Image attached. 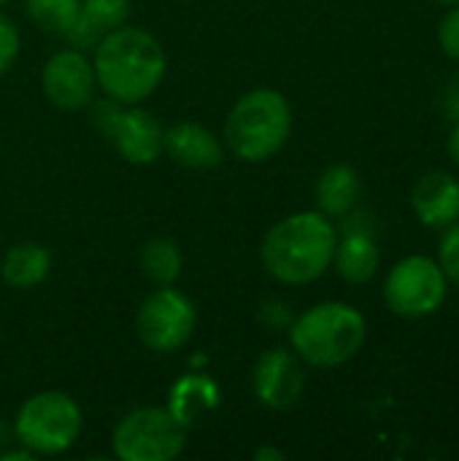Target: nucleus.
<instances>
[{"instance_id":"23","label":"nucleus","mask_w":459,"mask_h":461,"mask_svg":"<svg viewBox=\"0 0 459 461\" xmlns=\"http://www.w3.org/2000/svg\"><path fill=\"white\" fill-rule=\"evenodd\" d=\"M22 51V35L14 19L0 14V76L8 73Z\"/></svg>"},{"instance_id":"11","label":"nucleus","mask_w":459,"mask_h":461,"mask_svg":"<svg viewBox=\"0 0 459 461\" xmlns=\"http://www.w3.org/2000/svg\"><path fill=\"white\" fill-rule=\"evenodd\" d=\"M252 392L268 411H289L306 392V370L292 348H268L252 370Z\"/></svg>"},{"instance_id":"25","label":"nucleus","mask_w":459,"mask_h":461,"mask_svg":"<svg viewBox=\"0 0 459 461\" xmlns=\"http://www.w3.org/2000/svg\"><path fill=\"white\" fill-rule=\"evenodd\" d=\"M35 459V454H30L24 446H19V448H3L0 451V461H32Z\"/></svg>"},{"instance_id":"15","label":"nucleus","mask_w":459,"mask_h":461,"mask_svg":"<svg viewBox=\"0 0 459 461\" xmlns=\"http://www.w3.org/2000/svg\"><path fill=\"white\" fill-rule=\"evenodd\" d=\"M363 197V176L349 162H335L325 167L314 184V200L317 211L327 219H344L349 216Z\"/></svg>"},{"instance_id":"28","label":"nucleus","mask_w":459,"mask_h":461,"mask_svg":"<svg viewBox=\"0 0 459 461\" xmlns=\"http://www.w3.org/2000/svg\"><path fill=\"white\" fill-rule=\"evenodd\" d=\"M14 443H16L14 421L8 424V421H3V419H0V451H3V448H8V446H14Z\"/></svg>"},{"instance_id":"29","label":"nucleus","mask_w":459,"mask_h":461,"mask_svg":"<svg viewBox=\"0 0 459 461\" xmlns=\"http://www.w3.org/2000/svg\"><path fill=\"white\" fill-rule=\"evenodd\" d=\"M436 3H441V5H457L459 0H436Z\"/></svg>"},{"instance_id":"9","label":"nucleus","mask_w":459,"mask_h":461,"mask_svg":"<svg viewBox=\"0 0 459 461\" xmlns=\"http://www.w3.org/2000/svg\"><path fill=\"white\" fill-rule=\"evenodd\" d=\"M449 278L438 259L411 254L400 259L384 281V303L395 316L427 319L446 303Z\"/></svg>"},{"instance_id":"24","label":"nucleus","mask_w":459,"mask_h":461,"mask_svg":"<svg viewBox=\"0 0 459 461\" xmlns=\"http://www.w3.org/2000/svg\"><path fill=\"white\" fill-rule=\"evenodd\" d=\"M438 46L446 57L459 62V3L449 5V11L438 22Z\"/></svg>"},{"instance_id":"1","label":"nucleus","mask_w":459,"mask_h":461,"mask_svg":"<svg viewBox=\"0 0 459 461\" xmlns=\"http://www.w3.org/2000/svg\"><path fill=\"white\" fill-rule=\"evenodd\" d=\"M92 68L106 97L141 105L160 89L168 73V57L149 30L122 24L92 49Z\"/></svg>"},{"instance_id":"30","label":"nucleus","mask_w":459,"mask_h":461,"mask_svg":"<svg viewBox=\"0 0 459 461\" xmlns=\"http://www.w3.org/2000/svg\"><path fill=\"white\" fill-rule=\"evenodd\" d=\"M5 3H8V0H0V5H5Z\"/></svg>"},{"instance_id":"19","label":"nucleus","mask_w":459,"mask_h":461,"mask_svg":"<svg viewBox=\"0 0 459 461\" xmlns=\"http://www.w3.org/2000/svg\"><path fill=\"white\" fill-rule=\"evenodd\" d=\"M138 262H141V273L154 286L176 284L181 278V270H184V257H181V249L173 238H149L141 246Z\"/></svg>"},{"instance_id":"14","label":"nucleus","mask_w":459,"mask_h":461,"mask_svg":"<svg viewBox=\"0 0 459 461\" xmlns=\"http://www.w3.org/2000/svg\"><path fill=\"white\" fill-rule=\"evenodd\" d=\"M133 0H81L73 27L62 35L73 49H95L108 32L127 24Z\"/></svg>"},{"instance_id":"20","label":"nucleus","mask_w":459,"mask_h":461,"mask_svg":"<svg viewBox=\"0 0 459 461\" xmlns=\"http://www.w3.org/2000/svg\"><path fill=\"white\" fill-rule=\"evenodd\" d=\"M78 5L81 0H24L32 24L49 35H65L78 16Z\"/></svg>"},{"instance_id":"8","label":"nucleus","mask_w":459,"mask_h":461,"mask_svg":"<svg viewBox=\"0 0 459 461\" xmlns=\"http://www.w3.org/2000/svg\"><path fill=\"white\" fill-rule=\"evenodd\" d=\"M197 330V305L189 294L170 286H157L135 313L138 340L154 354L181 351Z\"/></svg>"},{"instance_id":"3","label":"nucleus","mask_w":459,"mask_h":461,"mask_svg":"<svg viewBox=\"0 0 459 461\" xmlns=\"http://www.w3.org/2000/svg\"><path fill=\"white\" fill-rule=\"evenodd\" d=\"M292 135V105L273 86H257L241 95L225 119V146L246 165L273 159Z\"/></svg>"},{"instance_id":"4","label":"nucleus","mask_w":459,"mask_h":461,"mask_svg":"<svg viewBox=\"0 0 459 461\" xmlns=\"http://www.w3.org/2000/svg\"><path fill=\"white\" fill-rule=\"evenodd\" d=\"M287 335L300 362L319 370H330L352 362L363 351L368 338V321L354 305L330 300L311 305L308 311L295 316Z\"/></svg>"},{"instance_id":"2","label":"nucleus","mask_w":459,"mask_h":461,"mask_svg":"<svg viewBox=\"0 0 459 461\" xmlns=\"http://www.w3.org/2000/svg\"><path fill=\"white\" fill-rule=\"evenodd\" d=\"M338 232L319 211H298L276 221L260 246L265 273L284 286L314 284L333 267Z\"/></svg>"},{"instance_id":"22","label":"nucleus","mask_w":459,"mask_h":461,"mask_svg":"<svg viewBox=\"0 0 459 461\" xmlns=\"http://www.w3.org/2000/svg\"><path fill=\"white\" fill-rule=\"evenodd\" d=\"M438 265L446 273L449 284L459 289V221L444 230L441 246H438Z\"/></svg>"},{"instance_id":"12","label":"nucleus","mask_w":459,"mask_h":461,"mask_svg":"<svg viewBox=\"0 0 459 461\" xmlns=\"http://www.w3.org/2000/svg\"><path fill=\"white\" fill-rule=\"evenodd\" d=\"M162 154L187 170H214L225 162V143L197 122H176L162 132Z\"/></svg>"},{"instance_id":"13","label":"nucleus","mask_w":459,"mask_h":461,"mask_svg":"<svg viewBox=\"0 0 459 461\" xmlns=\"http://www.w3.org/2000/svg\"><path fill=\"white\" fill-rule=\"evenodd\" d=\"M417 219L430 230H446L459 221V178L446 170L425 173L411 192Z\"/></svg>"},{"instance_id":"7","label":"nucleus","mask_w":459,"mask_h":461,"mask_svg":"<svg viewBox=\"0 0 459 461\" xmlns=\"http://www.w3.org/2000/svg\"><path fill=\"white\" fill-rule=\"evenodd\" d=\"M187 432L168 408L143 405L116 421L111 448L119 461H170L184 454Z\"/></svg>"},{"instance_id":"31","label":"nucleus","mask_w":459,"mask_h":461,"mask_svg":"<svg viewBox=\"0 0 459 461\" xmlns=\"http://www.w3.org/2000/svg\"><path fill=\"white\" fill-rule=\"evenodd\" d=\"M454 86H457V89H459V81H457V84H454Z\"/></svg>"},{"instance_id":"6","label":"nucleus","mask_w":459,"mask_h":461,"mask_svg":"<svg viewBox=\"0 0 459 461\" xmlns=\"http://www.w3.org/2000/svg\"><path fill=\"white\" fill-rule=\"evenodd\" d=\"M92 127L114 146V151L130 165H154L162 154V132L165 127L160 119L141 108L127 105L114 97L92 100L89 103Z\"/></svg>"},{"instance_id":"16","label":"nucleus","mask_w":459,"mask_h":461,"mask_svg":"<svg viewBox=\"0 0 459 461\" xmlns=\"http://www.w3.org/2000/svg\"><path fill=\"white\" fill-rule=\"evenodd\" d=\"M381 265V249L376 238L363 227H346L344 238L335 243L333 267L346 284H368Z\"/></svg>"},{"instance_id":"18","label":"nucleus","mask_w":459,"mask_h":461,"mask_svg":"<svg viewBox=\"0 0 459 461\" xmlns=\"http://www.w3.org/2000/svg\"><path fill=\"white\" fill-rule=\"evenodd\" d=\"M219 402H222V392H219V386L208 375H203V373H187V375H181L170 386L168 411L176 416L179 424H184L189 429L203 413L219 408Z\"/></svg>"},{"instance_id":"26","label":"nucleus","mask_w":459,"mask_h":461,"mask_svg":"<svg viewBox=\"0 0 459 461\" xmlns=\"http://www.w3.org/2000/svg\"><path fill=\"white\" fill-rule=\"evenodd\" d=\"M446 149H449L452 162L459 167V119H454V127H452V132L446 138Z\"/></svg>"},{"instance_id":"5","label":"nucleus","mask_w":459,"mask_h":461,"mask_svg":"<svg viewBox=\"0 0 459 461\" xmlns=\"http://www.w3.org/2000/svg\"><path fill=\"white\" fill-rule=\"evenodd\" d=\"M16 443L35 456H60L76 446L84 413L68 392L46 389L27 397L14 416Z\"/></svg>"},{"instance_id":"27","label":"nucleus","mask_w":459,"mask_h":461,"mask_svg":"<svg viewBox=\"0 0 459 461\" xmlns=\"http://www.w3.org/2000/svg\"><path fill=\"white\" fill-rule=\"evenodd\" d=\"M254 461H284V451L273 446H260L254 451Z\"/></svg>"},{"instance_id":"21","label":"nucleus","mask_w":459,"mask_h":461,"mask_svg":"<svg viewBox=\"0 0 459 461\" xmlns=\"http://www.w3.org/2000/svg\"><path fill=\"white\" fill-rule=\"evenodd\" d=\"M257 321H260L265 330H271V332H287V330L292 327V321H295L292 305L284 303L281 297H268V300H262L260 308H257Z\"/></svg>"},{"instance_id":"17","label":"nucleus","mask_w":459,"mask_h":461,"mask_svg":"<svg viewBox=\"0 0 459 461\" xmlns=\"http://www.w3.org/2000/svg\"><path fill=\"white\" fill-rule=\"evenodd\" d=\"M49 273H51V251L35 240L14 243L0 262L3 284L16 292H30L41 286L49 278Z\"/></svg>"},{"instance_id":"10","label":"nucleus","mask_w":459,"mask_h":461,"mask_svg":"<svg viewBox=\"0 0 459 461\" xmlns=\"http://www.w3.org/2000/svg\"><path fill=\"white\" fill-rule=\"evenodd\" d=\"M41 89L60 111H84L95 100L97 78L92 59L81 49L54 51L41 70Z\"/></svg>"}]
</instances>
